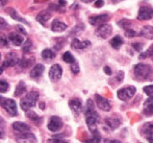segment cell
Returning <instances> with one entry per match:
<instances>
[{"label": "cell", "mask_w": 153, "mask_h": 143, "mask_svg": "<svg viewBox=\"0 0 153 143\" xmlns=\"http://www.w3.org/2000/svg\"><path fill=\"white\" fill-rule=\"evenodd\" d=\"M153 17V8L150 6H142L137 14V19L142 21L150 20Z\"/></svg>", "instance_id": "7"}, {"label": "cell", "mask_w": 153, "mask_h": 143, "mask_svg": "<svg viewBox=\"0 0 153 143\" xmlns=\"http://www.w3.org/2000/svg\"><path fill=\"white\" fill-rule=\"evenodd\" d=\"M13 129L18 133H28V132H30V127L24 122H20V121L13 123Z\"/></svg>", "instance_id": "16"}, {"label": "cell", "mask_w": 153, "mask_h": 143, "mask_svg": "<svg viewBox=\"0 0 153 143\" xmlns=\"http://www.w3.org/2000/svg\"><path fill=\"white\" fill-rule=\"evenodd\" d=\"M92 1H94V0H82V2H85V3H90Z\"/></svg>", "instance_id": "51"}, {"label": "cell", "mask_w": 153, "mask_h": 143, "mask_svg": "<svg viewBox=\"0 0 153 143\" xmlns=\"http://www.w3.org/2000/svg\"><path fill=\"white\" fill-rule=\"evenodd\" d=\"M125 36L127 38H133L135 36V31L133 29H126L125 30Z\"/></svg>", "instance_id": "38"}, {"label": "cell", "mask_w": 153, "mask_h": 143, "mask_svg": "<svg viewBox=\"0 0 153 143\" xmlns=\"http://www.w3.org/2000/svg\"><path fill=\"white\" fill-rule=\"evenodd\" d=\"M0 22H1V29L5 28L6 23H5V21H4V19H3V18H0Z\"/></svg>", "instance_id": "47"}, {"label": "cell", "mask_w": 153, "mask_h": 143, "mask_svg": "<svg viewBox=\"0 0 153 143\" xmlns=\"http://www.w3.org/2000/svg\"><path fill=\"white\" fill-rule=\"evenodd\" d=\"M44 107H45V105H44V103H40V108H41V109L43 110V108H44Z\"/></svg>", "instance_id": "53"}, {"label": "cell", "mask_w": 153, "mask_h": 143, "mask_svg": "<svg viewBox=\"0 0 153 143\" xmlns=\"http://www.w3.org/2000/svg\"><path fill=\"white\" fill-rule=\"evenodd\" d=\"M105 124L108 127V129L111 130H116L121 125V119L119 117H108L105 119Z\"/></svg>", "instance_id": "14"}, {"label": "cell", "mask_w": 153, "mask_h": 143, "mask_svg": "<svg viewBox=\"0 0 153 143\" xmlns=\"http://www.w3.org/2000/svg\"><path fill=\"white\" fill-rule=\"evenodd\" d=\"M44 70H45L44 65H42V64L36 65V66H34L30 71V77L31 79H39V77L43 74Z\"/></svg>", "instance_id": "18"}, {"label": "cell", "mask_w": 153, "mask_h": 143, "mask_svg": "<svg viewBox=\"0 0 153 143\" xmlns=\"http://www.w3.org/2000/svg\"><path fill=\"white\" fill-rule=\"evenodd\" d=\"M92 139L94 140L95 143H100V141H101V136H100V134L98 133V131L93 132V138H92Z\"/></svg>", "instance_id": "33"}, {"label": "cell", "mask_w": 153, "mask_h": 143, "mask_svg": "<svg viewBox=\"0 0 153 143\" xmlns=\"http://www.w3.org/2000/svg\"><path fill=\"white\" fill-rule=\"evenodd\" d=\"M148 141H149L150 143H153V131L150 132L149 134H148V137H147Z\"/></svg>", "instance_id": "45"}, {"label": "cell", "mask_w": 153, "mask_h": 143, "mask_svg": "<svg viewBox=\"0 0 153 143\" xmlns=\"http://www.w3.org/2000/svg\"><path fill=\"white\" fill-rule=\"evenodd\" d=\"M135 79L137 81H149L153 79V68L146 64H137L133 68Z\"/></svg>", "instance_id": "2"}, {"label": "cell", "mask_w": 153, "mask_h": 143, "mask_svg": "<svg viewBox=\"0 0 153 143\" xmlns=\"http://www.w3.org/2000/svg\"><path fill=\"white\" fill-rule=\"evenodd\" d=\"M111 17L108 15H99V16H92L89 18V22L91 23L92 25H95V26H100L102 24H105V22L109 20Z\"/></svg>", "instance_id": "11"}, {"label": "cell", "mask_w": 153, "mask_h": 143, "mask_svg": "<svg viewBox=\"0 0 153 143\" xmlns=\"http://www.w3.org/2000/svg\"><path fill=\"white\" fill-rule=\"evenodd\" d=\"M17 28H18V30H20V31L22 32L23 34H26V31H25V29H23L22 27L20 26V25H18V26H17Z\"/></svg>", "instance_id": "50"}, {"label": "cell", "mask_w": 153, "mask_h": 143, "mask_svg": "<svg viewBox=\"0 0 153 143\" xmlns=\"http://www.w3.org/2000/svg\"><path fill=\"white\" fill-rule=\"evenodd\" d=\"M39 98V93L36 91H31L29 92L24 98L21 100L20 107L23 111H28L29 109H31L32 107H34L36 103V100Z\"/></svg>", "instance_id": "3"}, {"label": "cell", "mask_w": 153, "mask_h": 143, "mask_svg": "<svg viewBox=\"0 0 153 143\" xmlns=\"http://www.w3.org/2000/svg\"><path fill=\"white\" fill-rule=\"evenodd\" d=\"M8 40L15 45V46H21L24 42V39L20 36V34H16V32H10L8 34Z\"/></svg>", "instance_id": "19"}, {"label": "cell", "mask_w": 153, "mask_h": 143, "mask_svg": "<svg viewBox=\"0 0 153 143\" xmlns=\"http://www.w3.org/2000/svg\"><path fill=\"white\" fill-rule=\"evenodd\" d=\"M104 72H105V74H107V75H111V69L109 68L108 66H105L104 67Z\"/></svg>", "instance_id": "43"}, {"label": "cell", "mask_w": 153, "mask_h": 143, "mask_svg": "<svg viewBox=\"0 0 153 143\" xmlns=\"http://www.w3.org/2000/svg\"><path fill=\"white\" fill-rule=\"evenodd\" d=\"M71 71H72V73H74V74L79 73V66L77 63H74V64L71 65Z\"/></svg>", "instance_id": "37"}, {"label": "cell", "mask_w": 153, "mask_h": 143, "mask_svg": "<svg viewBox=\"0 0 153 143\" xmlns=\"http://www.w3.org/2000/svg\"><path fill=\"white\" fill-rule=\"evenodd\" d=\"M131 24V21L129 20H126V19H123V20H121L119 22V25L121 27H125V26H128V25Z\"/></svg>", "instance_id": "39"}, {"label": "cell", "mask_w": 153, "mask_h": 143, "mask_svg": "<svg viewBox=\"0 0 153 143\" xmlns=\"http://www.w3.org/2000/svg\"><path fill=\"white\" fill-rule=\"evenodd\" d=\"M141 34L142 37H144V38L152 40L153 39V26H149V25L145 26L141 30V34Z\"/></svg>", "instance_id": "23"}, {"label": "cell", "mask_w": 153, "mask_h": 143, "mask_svg": "<svg viewBox=\"0 0 153 143\" xmlns=\"http://www.w3.org/2000/svg\"><path fill=\"white\" fill-rule=\"evenodd\" d=\"M95 99H96L97 107H98L100 110L105 111V112L111 110V103H109L108 99L104 98V97L101 96V95H99V94L95 95Z\"/></svg>", "instance_id": "10"}, {"label": "cell", "mask_w": 153, "mask_h": 143, "mask_svg": "<svg viewBox=\"0 0 153 143\" xmlns=\"http://www.w3.org/2000/svg\"><path fill=\"white\" fill-rule=\"evenodd\" d=\"M0 41H1V45H2V46H6V45L8 44L7 41H6L5 39L3 38V37H1V39H0Z\"/></svg>", "instance_id": "46"}, {"label": "cell", "mask_w": 153, "mask_h": 143, "mask_svg": "<svg viewBox=\"0 0 153 143\" xmlns=\"http://www.w3.org/2000/svg\"><path fill=\"white\" fill-rule=\"evenodd\" d=\"M143 112L145 115H152L153 114V97H149L144 103Z\"/></svg>", "instance_id": "22"}, {"label": "cell", "mask_w": 153, "mask_h": 143, "mask_svg": "<svg viewBox=\"0 0 153 143\" xmlns=\"http://www.w3.org/2000/svg\"><path fill=\"white\" fill-rule=\"evenodd\" d=\"M28 117L31 119L32 121H34V122H40V121H42V118L41 117H39L38 115H36L34 112H28Z\"/></svg>", "instance_id": "31"}, {"label": "cell", "mask_w": 153, "mask_h": 143, "mask_svg": "<svg viewBox=\"0 0 153 143\" xmlns=\"http://www.w3.org/2000/svg\"><path fill=\"white\" fill-rule=\"evenodd\" d=\"M30 48H31V42H30V40H27L26 42H25L24 46H23V52L24 53L29 52Z\"/></svg>", "instance_id": "35"}, {"label": "cell", "mask_w": 153, "mask_h": 143, "mask_svg": "<svg viewBox=\"0 0 153 143\" xmlns=\"http://www.w3.org/2000/svg\"><path fill=\"white\" fill-rule=\"evenodd\" d=\"M62 127V120L57 116H52L48 122V129L51 132H57Z\"/></svg>", "instance_id": "12"}, {"label": "cell", "mask_w": 153, "mask_h": 143, "mask_svg": "<svg viewBox=\"0 0 153 143\" xmlns=\"http://www.w3.org/2000/svg\"><path fill=\"white\" fill-rule=\"evenodd\" d=\"M48 143H68V142L64 141V140H61V139H51V140H49Z\"/></svg>", "instance_id": "41"}, {"label": "cell", "mask_w": 153, "mask_h": 143, "mask_svg": "<svg viewBox=\"0 0 153 143\" xmlns=\"http://www.w3.org/2000/svg\"><path fill=\"white\" fill-rule=\"evenodd\" d=\"M104 143H121L119 140H111V139H106L104 141Z\"/></svg>", "instance_id": "48"}, {"label": "cell", "mask_w": 153, "mask_h": 143, "mask_svg": "<svg viewBox=\"0 0 153 143\" xmlns=\"http://www.w3.org/2000/svg\"><path fill=\"white\" fill-rule=\"evenodd\" d=\"M5 3H6V0H1V5H2V6H3Z\"/></svg>", "instance_id": "52"}, {"label": "cell", "mask_w": 153, "mask_h": 143, "mask_svg": "<svg viewBox=\"0 0 153 143\" xmlns=\"http://www.w3.org/2000/svg\"><path fill=\"white\" fill-rule=\"evenodd\" d=\"M66 28H67V25L59 20H54L52 22V24H51V29L55 32H62L64 30H66Z\"/></svg>", "instance_id": "21"}, {"label": "cell", "mask_w": 153, "mask_h": 143, "mask_svg": "<svg viewBox=\"0 0 153 143\" xmlns=\"http://www.w3.org/2000/svg\"><path fill=\"white\" fill-rule=\"evenodd\" d=\"M122 44H123V40H122L121 37H119V36L114 37V38L111 40V47H113V48H115V49H119L120 47L122 46Z\"/></svg>", "instance_id": "25"}, {"label": "cell", "mask_w": 153, "mask_h": 143, "mask_svg": "<svg viewBox=\"0 0 153 143\" xmlns=\"http://www.w3.org/2000/svg\"><path fill=\"white\" fill-rule=\"evenodd\" d=\"M42 58L46 61H49V60H53L55 58V52L52 50V49H49V48H46L42 51Z\"/></svg>", "instance_id": "24"}, {"label": "cell", "mask_w": 153, "mask_h": 143, "mask_svg": "<svg viewBox=\"0 0 153 143\" xmlns=\"http://www.w3.org/2000/svg\"><path fill=\"white\" fill-rule=\"evenodd\" d=\"M69 107L75 115H79L82 112V103L78 98H73L69 101Z\"/></svg>", "instance_id": "13"}, {"label": "cell", "mask_w": 153, "mask_h": 143, "mask_svg": "<svg viewBox=\"0 0 153 143\" xmlns=\"http://www.w3.org/2000/svg\"><path fill=\"white\" fill-rule=\"evenodd\" d=\"M91 45L90 41H79L78 39H74L72 41V44L71 47L73 49H76V50H80V49H85L87 47H89Z\"/></svg>", "instance_id": "15"}, {"label": "cell", "mask_w": 153, "mask_h": 143, "mask_svg": "<svg viewBox=\"0 0 153 143\" xmlns=\"http://www.w3.org/2000/svg\"><path fill=\"white\" fill-rule=\"evenodd\" d=\"M148 55H150V57H153V45L149 47V49H148L147 51H146L145 53H143V55H140V58H144L145 57H148Z\"/></svg>", "instance_id": "34"}, {"label": "cell", "mask_w": 153, "mask_h": 143, "mask_svg": "<svg viewBox=\"0 0 153 143\" xmlns=\"http://www.w3.org/2000/svg\"><path fill=\"white\" fill-rule=\"evenodd\" d=\"M85 120H87V124L89 127V129L91 130V132L97 131L96 124L97 121H98V114L95 111L94 109V103H93L92 99H89L87 103V109L85 111Z\"/></svg>", "instance_id": "1"}, {"label": "cell", "mask_w": 153, "mask_h": 143, "mask_svg": "<svg viewBox=\"0 0 153 143\" xmlns=\"http://www.w3.org/2000/svg\"><path fill=\"white\" fill-rule=\"evenodd\" d=\"M0 105H1V107L3 108L8 114L12 115V116H16V115L18 114V112H17V105H16V103H15V100H13V99L1 97V98H0Z\"/></svg>", "instance_id": "4"}, {"label": "cell", "mask_w": 153, "mask_h": 143, "mask_svg": "<svg viewBox=\"0 0 153 143\" xmlns=\"http://www.w3.org/2000/svg\"><path fill=\"white\" fill-rule=\"evenodd\" d=\"M132 47L137 51H142V48H143V44L142 43H134L132 44Z\"/></svg>", "instance_id": "40"}, {"label": "cell", "mask_w": 153, "mask_h": 143, "mask_svg": "<svg viewBox=\"0 0 153 143\" xmlns=\"http://www.w3.org/2000/svg\"><path fill=\"white\" fill-rule=\"evenodd\" d=\"M135 92H137L135 87L128 86V87H125V88L120 89V90L118 91L117 95H118V97H119V99H121L123 101H126V100H128V99H130L131 97H133Z\"/></svg>", "instance_id": "5"}, {"label": "cell", "mask_w": 153, "mask_h": 143, "mask_svg": "<svg viewBox=\"0 0 153 143\" xmlns=\"http://www.w3.org/2000/svg\"><path fill=\"white\" fill-rule=\"evenodd\" d=\"M153 131V123H146L142 129V132L145 134H149L150 132Z\"/></svg>", "instance_id": "30"}, {"label": "cell", "mask_w": 153, "mask_h": 143, "mask_svg": "<svg viewBox=\"0 0 153 143\" xmlns=\"http://www.w3.org/2000/svg\"><path fill=\"white\" fill-rule=\"evenodd\" d=\"M17 64H20V60L18 58L16 53L10 52L6 55V58L4 60V62L2 63V69L6 68V67L16 66Z\"/></svg>", "instance_id": "9"}, {"label": "cell", "mask_w": 153, "mask_h": 143, "mask_svg": "<svg viewBox=\"0 0 153 143\" xmlns=\"http://www.w3.org/2000/svg\"><path fill=\"white\" fill-rule=\"evenodd\" d=\"M8 88H10V86L5 81H0V91H1V93H5L8 90Z\"/></svg>", "instance_id": "32"}, {"label": "cell", "mask_w": 153, "mask_h": 143, "mask_svg": "<svg viewBox=\"0 0 153 143\" xmlns=\"http://www.w3.org/2000/svg\"><path fill=\"white\" fill-rule=\"evenodd\" d=\"M103 4H104L103 0H97L96 3H95V6H96V7H102Z\"/></svg>", "instance_id": "42"}, {"label": "cell", "mask_w": 153, "mask_h": 143, "mask_svg": "<svg viewBox=\"0 0 153 143\" xmlns=\"http://www.w3.org/2000/svg\"><path fill=\"white\" fill-rule=\"evenodd\" d=\"M123 77H124V73H123V71H120V72L118 73V75H117V79L119 82H121L123 79Z\"/></svg>", "instance_id": "44"}, {"label": "cell", "mask_w": 153, "mask_h": 143, "mask_svg": "<svg viewBox=\"0 0 153 143\" xmlns=\"http://www.w3.org/2000/svg\"><path fill=\"white\" fill-rule=\"evenodd\" d=\"M25 92H26V87H25V85H24V83H23V82H20V83L18 84V86H17V88H16L15 96L20 97L21 95L24 94Z\"/></svg>", "instance_id": "27"}, {"label": "cell", "mask_w": 153, "mask_h": 143, "mask_svg": "<svg viewBox=\"0 0 153 143\" xmlns=\"http://www.w3.org/2000/svg\"><path fill=\"white\" fill-rule=\"evenodd\" d=\"M34 63V58H23V60L20 61V66L23 67V68H28L30 67L32 64Z\"/></svg>", "instance_id": "29"}, {"label": "cell", "mask_w": 153, "mask_h": 143, "mask_svg": "<svg viewBox=\"0 0 153 143\" xmlns=\"http://www.w3.org/2000/svg\"><path fill=\"white\" fill-rule=\"evenodd\" d=\"M115 3H117V2H121V1H123V0H113Z\"/></svg>", "instance_id": "54"}, {"label": "cell", "mask_w": 153, "mask_h": 143, "mask_svg": "<svg viewBox=\"0 0 153 143\" xmlns=\"http://www.w3.org/2000/svg\"><path fill=\"white\" fill-rule=\"evenodd\" d=\"M144 92L146 93L147 95H149V96H151L153 94V85H149V86H145L144 87Z\"/></svg>", "instance_id": "36"}, {"label": "cell", "mask_w": 153, "mask_h": 143, "mask_svg": "<svg viewBox=\"0 0 153 143\" xmlns=\"http://www.w3.org/2000/svg\"><path fill=\"white\" fill-rule=\"evenodd\" d=\"M113 32V27L109 24H102L100 26L97 27V29L95 30V34H96L97 37H100L102 39H106L108 38L109 36Z\"/></svg>", "instance_id": "6"}, {"label": "cell", "mask_w": 153, "mask_h": 143, "mask_svg": "<svg viewBox=\"0 0 153 143\" xmlns=\"http://www.w3.org/2000/svg\"><path fill=\"white\" fill-rule=\"evenodd\" d=\"M62 75V69L61 65L54 64L50 68V71H49V77H50V79L52 82H57L59 79H61Z\"/></svg>", "instance_id": "8"}, {"label": "cell", "mask_w": 153, "mask_h": 143, "mask_svg": "<svg viewBox=\"0 0 153 143\" xmlns=\"http://www.w3.org/2000/svg\"><path fill=\"white\" fill-rule=\"evenodd\" d=\"M50 18H51L50 12H49V10H43V12H41L40 14L36 16V21H38V22H40L42 25H45V24H46V22Z\"/></svg>", "instance_id": "20"}, {"label": "cell", "mask_w": 153, "mask_h": 143, "mask_svg": "<svg viewBox=\"0 0 153 143\" xmlns=\"http://www.w3.org/2000/svg\"><path fill=\"white\" fill-rule=\"evenodd\" d=\"M17 141L19 143H32V142H36V139L32 134L28 133H22V135L17 137Z\"/></svg>", "instance_id": "17"}, {"label": "cell", "mask_w": 153, "mask_h": 143, "mask_svg": "<svg viewBox=\"0 0 153 143\" xmlns=\"http://www.w3.org/2000/svg\"><path fill=\"white\" fill-rule=\"evenodd\" d=\"M7 13L10 15V17H12L14 20H17V21H20V22H23V23H26V24H29L28 22H27L26 20H24V19H22L20 16H19L18 14L16 13V10H14V8H8L7 10Z\"/></svg>", "instance_id": "26"}, {"label": "cell", "mask_w": 153, "mask_h": 143, "mask_svg": "<svg viewBox=\"0 0 153 143\" xmlns=\"http://www.w3.org/2000/svg\"><path fill=\"white\" fill-rule=\"evenodd\" d=\"M66 3H67V2L65 1V0H59V5L62 6H62L66 5Z\"/></svg>", "instance_id": "49"}, {"label": "cell", "mask_w": 153, "mask_h": 143, "mask_svg": "<svg viewBox=\"0 0 153 143\" xmlns=\"http://www.w3.org/2000/svg\"><path fill=\"white\" fill-rule=\"evenodd\" d=\"M62 60H64V62H66L67 64H74V63H76L75 62L74 57H73L70 51H66V52L62 55Z\"/></svg>", "instance_id": "28"}]
</instances>
